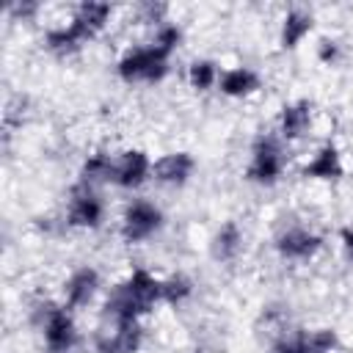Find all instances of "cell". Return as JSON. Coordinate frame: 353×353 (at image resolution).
<instances>
[{
    "instance_id": "6da1fadb",
    "label": "cell",
    "mask_w": 353,
    "mask_h": 353,
    "mask_svg": "<svg viewBox=\"0 0 353 353\" xmlns=\"http://www.w3.org/2000/svg\"><path fill=\"white\" fill-rule=\"evenodd\" d=\"M33 323L44 334L47 353H72L80 342L77 325L66 306H58L52 301H39L33 309Z\"/></svg>"
},
{
    "instance_id": "7a4b0ae2",
    "label": "cell",
    "mask_w": 353,
    "mask_h": 353,
    "mask_svg": "<svg viewBox=\"0 0 353 353\" xmlns=\"http://www.w3.org/2000/svg\"><path fill=\"white\" fill-rule=\"evenodd\" d=\"M168 52H163L160 47L149 44V47H132L127 50L119 63L116 72L121 80L127 83H157L168 74Z\"/></svg>"
},
{
    "instance_id": "3957f363",
    "label": "cell",
    "mask_w": 353,
    "mask_h": 353,
    "mask_svg": "<svg viewBox=\"0 0 353 353\" xmlns=\"http://www.w3.org/2000/svg\"><path fill=\"white\" fill-rule=\"evenodd\" d=\"M284 171V146L276 135H259L251 146V163H248V179L256 185H273Z\"/></svg>"
},
{
    "instance_id": "277c9868",
    "label": "cell",
    "mask_w": 353,
    "mask_h": 353,
    "mask_svg": "<svg viewBox=\"0 0 353 353\" xmlns=\"http://www.w3.org/2000/svg\"><path fill=\"white\" fill-rule=\"evenodd\" d=\"M336 345L339 336L334 328L292 331V334H279L270 342V353H331Z\"/></svg>"
},
{
    "instance_id": "5b68a950",
    "label": "cell",
    "mask_w": 353,
    "mask_h": 353,
    "mask_svg": "<svg viewBox=\"0 0 353 353\" xmlns=\"http://www.w3.org/2000/svg\"><path fill=\"white\" fill-rule=\"evenodd\" d=\"M105 207L99 193L94 190V185L88 182H77L69 193V210H66V223L69 226H80V229H97L102 223Z\"/></svg>"
},
{
    "instance_id": "8992f818",
    "label": "cell",
    "mask_w": 353,
    "mask_h": 353,
    "mask_svg": "<svg viewBox=\"0 0 353 353\" xmlns=\"http://www.w3.org/2000/svg\"><path fill=\"white\" fill-rule=\"evenodd\" d=\"M163 226V212L160 207H154L146 199H135L132 204H127L124 218H121V237L127 243H141L146 237H152L157 229Z\"/></svg>"
},
{
    "instance_id": "52a82bcc",
    "label": "cell",
    "mask_w": 353,
    "mask_h": 353,
    "mask_svg": "<svg viewBox=\"0 0 353 353\" xmlns=\"http://www.w3.org/2000/svg\"><path fill=\"white\" fill-rule=\"evenodd\" d=\"M143 331L138 323H110L94 334L97 353H138Z\"/></svg>"
},
{
    "instance_id": "ba28073f",
    "label": "cell",
    "mask_w": 353,
    "mask_h": 353,
    "mask_svg": "<svg viewBox=\"0 0 353 353\" xmlns=\"http://www.w3.org/2000/svg\"><path fill=\"white\" fill-rule=\"evenodd\" d=\"M149 174H152V163H149L146 152H141V149H130V152H124V154L116 157L113 182H116L119 188H127V190L141 188V185L146 182Z\"/></svg>"
},
{
    "instance_id": "9c48e42d",
    "label": "cell",
    "mask_w": 353,
    "mask_h": 353,
    "mask_svg": "<svg viewBox=\"0 0 353 353\" xmlns=\"http://www.w3.org/2000/svg\"><path fill=\"white\" fill-rule=\"evenodd\" d=\"M320 245H323V237L309 232V229H301V226L284 229L276 237V251L284 259H309V256H314L320 251Z\"/></svg>"
},
{
    "instance_id": "30bf717a",
    "label": "cell",
    "mask_w": 353,
    "mask_h": 353,
    "mask_svg": "<svg viewBox=\"0 0 353 353\" xmlns=\"http://www.w3.org/2000/svg\"><path fill=\"white\" fill-rule=\"evenodd\" d=\"M94 36H97V33H94L83 19L72 17L66 25L50 28V30L44 33V44H47V50H52V52H72V50H77L83 41L94 39Z\"/></svg>"
},
{
    "instance_id": "8fae6325",
    "label": "cell",
    "mask_w": 353,
    "mask_h": 353,
    "mask_svg": "<svg viewBox=\"0 0 353 353\" xmlns=\"http://www.w3.org/2000/svg\"><path fill=\"white\" fill-rule=\"evenodd\" d=\"M193 168H196V160L188 152H171V154H163L152 165V176L163 185H185Z\"/></svg>"
},
{
    "instance_id": "7c38bea8",
    "label": "cell",
    "mask_w": 353,
    "mask_h": 353,
    "mask_svg": "<svg viewBox=\"0 0 353 353\" xmlns=\"http://www.w3.org/2000/svg\"><path fill=\"white\" fill-rule=\"evenodd\" d=\"M97 290H99V273H97V268H91V265L77 268V270L69 276L66 287H63V292H66V306H69V309H80V306L91 303V298L97 295Z\"/></svg>"
},
{
    "instance_id": "4fadbf2b",
    "label": "cell",
    "mask_w": 353,
    "mask_h": 353,
    "mask_svg": "<svg viewBox=\"0 0 353 353\" xmlns=\"http://www.w3.org/2000/svg\"><path fill=\"white\" fill-rule=\"evenodd\" d=\"M306 179H325V182H334V179H339L342 174H345V168H342V157H339V149H336V143H323L317 152H314V157L303 165V171H301Z\"/></svg>"
},
{
    "instance_id": "5bb4252c",
    "label": "cell",
    "mask_w": 353,
    "mask_h": 353,
    "mask_svg": "<svg viewBox=\"0 0 353 353\" xmlns=\"http://www.w3.org/2000/svg\"><path fill=\"white\" fill-rule=\"evenodd\" d=\"M312 124V102L309 99H298V102H290L281 108V116H279V135L284 141H295L301 135H306Z\"/></svg>"
},
{
    "instance_id": "9a60e30c",
    "label": "cell",
    "mask_w": 353,
    "mask_h": 353,
    "mask_svg": "<svg viewBox=\"0 0 353 353\" xmlns=\"http://www.w3.org/2000/svg\"><path fill=\"white\" fill-rule=\"evenodd\" d=\"M124 287L132 292V298H135L146 312H149L157 301H163V281L154 279L146 268H135V270L127 276Z\"/></svg>"
},
{
    "instance_id": "2e32d148",
    "label": "cell",
    "mask_w": 353,
    "mask_h": 353,
    "mask_svg": "<svg viewBox=\"0 0 353 353\" xmlns=\"http://www.w3.org/2000/svg\"><path fill=\"white\" fill-rule=\"evenodd\" d=\"M259 85H262L259 74H256L254 69H248V66L226 69V72H221V77H218V88H221V94H226V97H248V94L259 91Z\"/></svg>"
},
{
    "instance_id": "e0dca14e",
    "label": "cell",
    "mask_w": 353,
    "mask_h": 353,
    "mask_svg": "<svg viewBox=\"0 0 353 353\" xmlns=\"http://www.w3.org/2000/svg\"><path fill=\"white\" fill-rule=\"evenodd\" d=\"M312 25H314V17H312V11H303V8H290L287 11V17L281 19V47L284 50H292V47H298L301 41H303V36L312 30Z\"/></svg>"
},
{
    "instance_id": "ac0fdd59",
    "label": "cell",
    "mask_w": 353,
    "mask_h": 353,
    "mask_svg": "<svg viewBox=\"0 0 353 353\" xmlns=\"http://www.w3.org/2000/svg\"><path fill=\"white\" fill-rule=\"evenodd\" d=\"M240 248H243V232L234 221H226L212 237V256L218 262H232L240 254Z\"/></svg>"
},
{
    "instance_id": "d6986e66",
    "label": "cell",
    "mask_w": 353,
    "mask_h": 353,
    "mask_svg": "<svg viewBox=\"0 0 353 353\" xmlns=\"http://www.w3.org/2000/svg\"><path fill=\"white\" fill-rule=\"evenodd\" d=\"M113 168H116V160L105 152H94L85 163H83V171H80V182H88V185H97V182H113Z\"/></svg>"
},
{
    "instance_id": "ffe728a7",
    "label": "cell",
    "mask_w": 353,
    "mask_h": 353,
    "mask_svg": "<svg viewBox=\"0 0 353 353\" xmlns=\"http://www.w3.org/2000/svg\"><path fill=\"white\" fill-rule=\"evenodd\" d=\"M110 6L108 3H97V0H85V3H80L77 8H74V17L77 19H83L94 33H99L105 25H108V19H110Z\"/></svg>"
},
{
    "instance_id": "44dd1931",
    "label": "cell",
    "mask_w": 353,
    "mask_h": 353,
    "mask_svg": "<svg viewBox=\"0 0 353 353\" xmlns=\"http://www.w3.org/2000/svg\"><path fill=\"white\" fill-rule=\"evenodd\" d=\"M218 66H215V61H210V58H199V61H193L190 63V69H188V80H190V85L196 88V91H207V88H212L215 83H218Z\"/></svg>"
},
{
    "instance_id": "7402d4cb",
    "label": "cell",
    "mask_w": 353,
    "mask_h": 353,
    "mask_svg": "<svg viewBox=\"0 0 353 353\" xmlns=\"http://www.w3.org/2000/svg\"><path fill=\"white\" fill-rule=\"evenodd\" d=\"M190 295H193V281L185 273H174V276L163 279V301L165 303H182Z\"/></svg>"
},
{
    "instance_id": "603a6c76",
    "label": "cell",
    "mask_w": 353,
    "mask_h": 353,
    "mask_svg": "<svg viewBox=\"0 0 353 353\" xmlns=\"http://www.w3.org/2000/svg\"><path fill=\"white\" fill-rule=\"evenodd\" d=\"M179 41H182V30H179V25H171V22L157 25L154 39H152V44H154V47H160V50H163V52H168V55L179 47Z\"/></svg>"
},
{
    "instance_id": "cb8c5ba5",
    "label": "cell",
    "mask_w": 353,
    "mask_h": 353,
    "mask_svg": "<svg viewBox=\"0 0 353 353\" xmlns=\"http://www.w3.org/2000/svg\"><path fill=\"white\" fill-rule=\"evenodd\" d=\"M317 58H320L323 63L334 66V63L342 58V47H339V41H334V39H320V44H317Z\"/></svg>"
},
{
    "instance_id": "d4e9b609",
    "label": "cell",
    "mask_w": 353,
    "mask_h": 353,
    "mask_svg": "<svg viewBox=\"0 0 353 353\" xmlns=\"http://www.w3.org/2000/svg\"><path fill=\"white\" fill-rule=\"evenodd\" d=\"M165 14H168V6L165 3H143L141 6V19L143 22H160V25H165Z\"/></svg>"
},
{
    "instance_id": "484cf974",
    "label": "cell",
    "mask_w": 353,
    "mask_h": 353,
    "mask_svg": "<svg viewBox=\"0 0 353 353\" xmlns=\"http://www.w3.org/2000/svg\"><path fill=\"white\" fill-rule=\"evenodd\" d=\"M8 14L14 19H30L39 14V3H11L8 6Z\"/></svg>"
},
{
    "instance_id": "4316f807",
    "label": "cell",
    "mask_w": 353,
    "mask_h": 353,
    "mask_svg": "<svg viewBox=\"0 0 353 353\" xmlns=\"http://www.w3.org/2000/svg\"><path fill=\"white\" fill-rule=\"evenodd\" d=\"M339 240H342L345 259H347V262H353V229H350V226H345V229L339 232Z\"/></svg>"
}]
</instances>
